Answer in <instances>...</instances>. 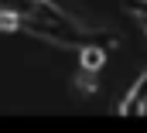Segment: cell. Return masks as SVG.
Returning a JSON list of instances; mask_svg holds the SVG:
<instances>
[{
	"mask_svg": "<svg viewBox=\"0 0 147 133\" xmlns=\"http://www.w3.org/2000/svg\"><path fill=\"white\" fill-rule=\"evenodd\" d=\"M75 85H79L82 92H96V89H99V79H96L92 68H82V65H79V72H75Z\"/></svg>",
	"mask_w": 147,
	"mask_h": 133,
	"instance_id": "obj_4",
	"label": "cell"
},
{
	"mask_svg": "<svg viewBox=\"0 0 147 133\" xmlns=\"http://www.w3.org/2000/svg\"><path fill=\"white\" fill-rule=\"evenodd\" d=\"M106 51H110V48H103V44H86V48H79V55H82V68L99 72V68L106 65Z\"/></svg>",
	"mask_w": 147,
	"mask_h": 133,
	"instance_id": "obj_3",
	"label": "cell"
},
{
	"mask_svg": "<svg viewBox=\"0 0 147 133\" xmlns=\"http://www.w3.org/2000/svg\"><path fill=\"white\" fill-rule=\"evenodd\" d=\"M116 113L123 116H137V113H147V72L134 82V89L116 102Z\"/></svg>",
	"mask_w": 147,
	"mask_h": 133,
	"instance_id": "obj_2",
	"label": "cell"
},
{
	"mask_svg": "<svg viewBox=\"0 0 147 133\" xmlns=\"http://www.w3.org/2000/svg\"><path fill=\"white\" fill-rule=\"evenodd\" d=\"M65 17L72 14L51 0H0V24L7 31L21 28L24 21H65Z\"/></svg>",
	"mask_w": 147,
	"mask_h": 133,
	"instance_id": "obj_1",
	"label": "cell"
},
{
	"mask_svg": "<svg viewBox=\"0 0 147 133\" xmlns=\"http://www.w3.org/2000/svg\"><path fill=\"white\" fill-rule=\"evenodd\" d=\"M127 10L137 17V24H140L144 34H147V0H127Z\"/></svg>",
	"mask_w": 147,
	"mask_h": 133,
	"instance_id": "obj_5",
	"label": "cell"
}]
</instances>
